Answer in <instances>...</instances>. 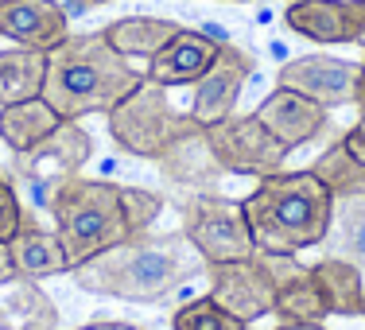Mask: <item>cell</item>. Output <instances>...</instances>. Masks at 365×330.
I'll return each mask as SVG.
<instances>
[{
  "mask_svg": "<svg viewBox=\"0 0 365 330\" xmlns=\"http://www.w3.org/2000/svg\"><path fill=\"white\" fill-rule=\"evenodd\" d=\"M206 272V260L182 230L140 233L106 249L74 268V284L90 295H113L125 303H163L182 284Z\"/></svg>",
  "mask_w": 365,
  "mask_h": 330,
  "instance_id": "obj_2",
  "label": "cell"
},
{
  "mask_svg": "<svg viewBox=\"0 0 365 330\" xmlns=\"http://www.w3.org/2000/svg\"><path fill=\"white\" fill-rule=\"evenodd\" d=\"M90 155H93V136L78 120H63L47 140L16 155V175L39 187V206H51L55 187L74 179L90 163Z\"/></svg>",
  "mask_w": 365,
  "mask_h": 330,
  "instance_id": "obj_9",
  "label": "cell"
},
{
  "mask_svg": "<svg viewBox=\"0 0 365 330\" xmlns=\"http://www.w3.org/2000/svg\"><path fill=\"white\" fill-rule=\"evenodd\" d=\"M342 144L350 148V155H354V160H361V163H365V109H361V117L354 120V128H350V133L342 136Z\"/></svg>",
  "mask_w": 365,
  "mask_h": 330,
  "instance_id": "obj_28",
  "label": "cell"
},
{
  "mask_svg": "<svg viewBox=\"0 0 365 330\" xmlns=\"http://www.w3.org/2000/svg\"><path fill=\"white\" fill-rule=\"evenodd\" d=\"M78 330H140V326H133V323H117V319H101V323L78 326Z\"/></svg>",
  "mask_w": 365,
  "mask_h": 330,
  "instance_id": "obj_30",
  "label": "cell"
},
{
  "mask_svg": "<svg viewBox=\"0 0 365 330\" xmlns=\"http://www.w3.org/2000/svg\"><path fill=\"white\" fill-rule=\"evenodd\" d=\"M358 47H361V51H365V31H361V39H358Z\"/></svg>",
  "mask_w": 365,
  "mask_h": 330,
  "instance_id": "obj_34",
  "label": "cell"
},
{
  "mask_svg": "<svg viewBox=\"0 0 365 330\" xmlns=\"http://www.w3.org/2000/svg\"><path fill=\"white\" fill-rule=\"evenodd\" d=\"M0 330H58V307L39 280L12 276L0 284Z\"/></svg>",
  "mask_w": 365,
  "mask_h": 330,
  "instance_id": "obj_18",
  "label": "cell"
},
{
  "mask_svg": "<svg viewBox=\"0 0 365 330\" xmlns=\"http://www.w3.org/2000/svg\"><path fill=\"white\" fill-rule=\"evenodd\" d=\"M8 253H12L16 276H28V280H47V276L71 272V264H66V249H63V241H58L55 225L43 230L31 214H28V222H24V230L8 241Z\"/></svg>",
  "mask_w": 365,
  "mask_h": 330,
  "instance_id": "obj_17",
  "label": "cell"
},
{
  "mask_svg": "<svg viewBox=\"0 0 365 330\" xmlns=\"http://www.w3.org/2000/svg\"><path fill=\"white\" fill-rule=\"evenodd\" d=\"M307 171L327 187L330 198H350V195H361L365 190V163L354 160L350 148H346L342 140L330 144Z\"/></svg>",
  "mask_w": 365,
  "mask_h": 330,
  "instance_id": "obj_24",
  "label": "cell"
},
{
  "mask_svg": "<svg viewBox=\"0 0 365 330\" xmlns=\"http://www.w3.org/2000/svg\"><path fill=\"white\" fill-rule=\"evenodd\" d=\"M43 74H47V55L43 51H0V105L31 101L43 93Z\"/></svg>",
  "mask_w": 365,
  "mask_h": 330,
  "instance_id": "obj_22",
  "label": "cell"
},
{
  "mask_svg": "<svg viewBox=\"0 0 365 330\" xmlns=\"http://www.w3.org/2000/svg\"><path fill=\"white\" fill-rule=\"evenodd\" d=\"M222 51V39H214L210 31H190V28H179L175 39H168V47L160 55L148 58V71L144 78L155 86H195L198 78L214 66Z\"/></svg>",
  "mask_w": 365,
  "mask_h": 330,
  "instance_id": "obj_16",
  "label": "cell"
},
{
  "mask_svg": "<svg viewBox=\"0 0 365 330\" xmlns=\"http://www.w3.org/2000/svg\"><path fill=\"white\" fill-rule=\"evenodd\" d=\"M168 198L144 187H117L106 179H66L51 195V218L55 233L66 249V264L71 272L86 264L90 257L106 253V249L133 241L140 233H152L160 222Z\"/></svg>",
  "mask_w": 365,
  "mask_h": 330,
  "instance_id": "obj_1",
  "label": "cell"
},
{
  "mask_svg": "<svg viewBox=\"0 0 365 330\" xmlns=\"http://www.w3.org/2000/svg\"><path fill=\"white\" fill-rule=\"evenodd\" d=\"M12 276H16V268H12V253H8V245L0 241V284L12 280Z\"/></svg>",
  "mask_w": 365,
  "mask_h": 330,
  "instance_id": "obj_29",
  "label": "cell"
},
{
  "mask_svg": "<svg viewBox=\"0 0 365 330\" xmlns=\"http://www.w3.org/2000/svg\"><path fill=\"white\" fill-rule=\"evenodd\" d=\"M109 136L120 152L136 155V160H160L175 148L182 136L195 133V120L190 113H179L168 98V86H155V82H144L128 93L125 101H117L109 113Z\"/></svg>",
  "mask_w": 365,
  "mask_h": 330,
  "instance_id": "obj_6",
  "label": "cell"
},
{
  "mask_svg": "<svg viewBox=\"0 0 365 330\" xmlns=\"http://www.w3.org/2000/svg\"><path fill=\"white\" fill-rule=\"evenodd\" d=\"M272 315H280L284 323H323V319H330L323 292L315 288V280H311V268L280 288Z\"/></svg>",
  "mask_w": 365,
  "mask_h": 330,
  "instance_id": "obj_25",
  "label": "cell"
},
{
  "mask_svg": "<svg viewBox=\"0 0 365 330\" xmlns=\"http://www.w3.org/2000/svg\"><path fill=\"white\" fill-rule=\"evenodd\" d=\"M307 272L295 253H268L257 249L245 260H218L206 264V280H210V299L225 307L230 315H237L241 323L253 326L257 319L276 311V295L284 284H292L295 276Z\"/></svg>",
  "mask_w": 365,
  "mask_h": 330,
  "instance_id": "obj_5",
  "label": "cell"
},
{
  "mask_svg": "<svg viewBox=\"0 0 365 330\" xmlns=\"http://www.w3.org/2000/svg\"><path fill=\"white\" fill-rule=\"evenodd\" d=\"M101 36L117 55H125L128 63L133 58H152L168 47V39L179 36V24L175 20H160V16H125V20H113L101 28Z\"/></svg>",
  "mask_w": 365,
  "mask_h": 330,
  "instance_id": "obj_20",
  "label": "cell"
},
{
  "mask_svg": "<svg viewBox=\"0 0 365 330\" xmlns=\"http://www.w3.org/2000/svg\"><path fill=\"white\" fill-rule=\"evenodd\" d=\"M225 4H249V0H225Z\"/></svg>",
  "mask_w": 365,
  "mask_h": 330,
  "instance_id": "obj_33",
  "label": "cell"
},
{
  "mask_svg": "<svg viewBox=\"0 0 365 330\" xmlns=\"http://www.w3.org/2000/svg\"><path fill=\"white\" fill-rule=\"evenodd\" d=\"M276 330H327L323 323H280Z\"/></svg>",
  "mask_w": 365,
  "mask_h": 330,
  "instance_id": "obj_31",
  "label": "cell"
},
{
  "mask_svg": "<svg viewBox=\"0 0 365 330\" xmlns=\"http://www.w3.org/2000/svg\"><path fill=\"white\" fill-rule=\"evenodd\" d=\"M0 36L47 55L71 36V16L58 0H0Z\"/></svg>",
  "mask_w": 365,
  "mask_h": 330,
  "instance_id": "obj_13",
  "label": "cell"
},
{
  "mask_svg": "<svg viewBox=\"0 0 365 330\" xmlns=\"http://www.w3.org/2000/svg\"><path fill=\"white\" fill-rule=\"evenodd\" d=\"M284 24L311 43H358L365 31V0H292Z\"/></svg>",
  "mask_w": 365,
  "mask_h": 330,
  "instance_id": "obj_12",
  "label": "cell"
},
{
  "mask_svg": "<svg viewBox=\"0 0 365 330\" xmlns=\"http://www.w3.org/2000/svg\"><path fill=\"white\" fill-rule=\"evenodd\" d=\"M58 125H63V117H58L43 98L0 105V140L12 148V155H20V152H28V148H36L39 140H47Z\"/></svg>",
  "mask_w": 365,
  "mask_h": 330,
  "instance_id": "obj_21",
  "label": "cell"
},
{
  "mask_svg": "<svg viewBox=\"0 0 365 330\" xmlns=\"http://www.w3.org/2000/svg\"><path fill=\"white\" fill-rule=\"evenodd\" d=\"M257 120L288 148V152H295V148L311 144L319 133H327L330 109L319 105V101H311V98H303V93H295V90L276 86V90L257 105Z\"/></svg>",
  "mask_w": 365,
  "mask_h": 330,
  "instance_id": "obj_14",
  "label": "cell"
},
{
  "mask_svg": "<svg viewBox=\"0 0 365 330\" xmlns=\"http://www.w3.org/2000/svg\"><path fill=\"white\" fill-rule=\"evenodd\" d=\"M155 167H160L163 187L175 190V195H218L222 175H225V171L218 167V160H214L210 144H206L202 128H195L190 136H182L168 155L155 160Z\"/></svg>",
  "mask_w": 365,
  "mask_h": 330,
  "instance_id": "obj_15",
  "label": "cell"
},
{
  "mask_svg": "<svg viewBox=\"0 0 365 330\" xmlns=\"http://www.w3.org/2000/svg\"><path fill=\"white\" fill-rule=\"evenodd\" d=\"M361 78H365L361 63H346V58H330V55H299L276 71V86L303 93V98L319 101L327 109H338V105H358Z\"/></svg>",
  "mask_w": 365,
  "mask_h": 330,
  "instance_id": "obj_10",
  "label": "cell"
},
{
  "mask_svg": "<svg viewBox=\"0 0 365 330\" xmlns=\"http://www.w3.org/2000/svg\"><path fill=\"white\" fill-rule=\"evenodd\" d=\"M171 330H249V323H241L237 315H230L225 307L202 295V299H190L171 315Z\"/></svg>",
  "mask_w": 365,
  "mask_h": 330,
  "instance_id": "obj_26",
  "label": "cell"
},
{
  "mask_svg": "<svg viewBox=\"0 0 365 330\" xmlns=\"http://www.w3.org/2000/svg\"><path fill=\"white\" fill-rule=\"evenodd\" d=\"M71 4H74V12H86V8H101L109 0H71Z\"/></svg>",
  "mask_w": 365,
  "mask_h": 330,
  "instance_id": "obj_32",
  "label": "cell"
},
{
  "mask_svg": "<svg viewBox=\"0 0 365 330\" xmlns=\"http://www.w3.org/2000/svg\"><path fill=\"white\" fill-rule=\"evenodd\" d=\"M311 280L323 292L330 315H365V280H361V264L342 257H323L311 264Z\"/></svg>",
  "mask_w": 365,
  "mask_h": 330,
  "instance_id": "obj_19",
  "label": "cell"
},
{
  "mask_svg": "<svg viewBox=\"0 0 365 330\" xmlns=\"http://www.w3.org/2000/svg\"><path fill=\"white\" fill-rule=\"evenodd\" d=\"M140 82L144 71L117 55L101 31H86V36H66L55 51H47L39 98L63 120H82L90 113H109Z\"/></svg>",
  "mask_w": 365,
  "mask_h": 330,
  "instance_id": "obj_3",
  "label": "cell"
},
{
  "mask_svg": "<svg viewBox=\"0 0 365 330\" xmlns=\"http://www.w3.org/2000/svg\"><path fill=\"white\" fill-rule=\"evenodd\" d=\"M245 222L257 249L268 253H303L327 241L334 198L311 171H276L257 179L253 195L241 198Z\"/></svg>",
  "mask_w": 365,
  "mask_h": 330,
  "instance_id": "obj_4",
  "label": "cell"
},
{
  "mask_svg": "<svg viewBox=\"0 0 365 330\" xmlns=\"http://www.w3.org/2000/svg\"><path fill=\"white\" fill-rule=\"evenodd\" d=\"M24 222H28V210H24V202H20V195L12 190V183H0V241H12L16 233L24 230Z\"/></svg>",
  "mask_w": 365,
  "mask_h": 330,
  "instance_id": "obj_27",
  "label": "cell"
},
{
  "mask_svg": "<svg viewBox=\"0 0 365 330\" xmlns=\"http://www.w3.org/2000/svg\"><path fill=\"white\" fill-rule=\"evenodd\" d=\"M253 66L257 63H253L249 51L233 47V43H222L214 66L195 82V98H190V109H187L190 120H195L198 128H210V125H218V120L233 117Z\"/></svg>",
  "mask_w": 365,
  "mask_h": 330,
  "instance_id": "obj_11",
  "label": "cell"
},
{
  "mask_svg": "<svg viewBox=\"0 0 365 330\" xmlns=\"http://www.w3.org/2000/svg\"><path fill=\"white\" fill-rule=\"evenodd\" d=\"M327 257H342L361 264L365 260V190L350 198H334V214H330L327 230Z\"/></svg>",
  "mask_w": 365,
  "mask_h": 330,
  "instance_id": "obj_23",
  "label": "cell"
},
{
  "mask_svg": "<svg viewBox=\"0 0 365 330\" xmlns=\"http://www.w3.org/2000/svg\"><path fill=\"white\" fill-rule=\"evenodd\" d=\"M206 144H210L214 160L225 175H249V179H268L284 171L288 148L276 140L257 113H233V117L218 120V125L202 128Z\"/></svg>",
  "mask_w": 365,
  "mask_h": 330,
  "instance_id": "obj_8",
  "label": "cell"
},
{
  "mask_svg": "<svg viewBox=\"0 0 365 330\" xmlns=\"http://www.w3.org/2000/svg\"><path fill=\"white\" fill-rule=\"evenodd\" d=\"M0 183H4V171H0Z\"/></svg>",
  "mask_w": 365,
  "mask_h": 330,
  "instance_id": "obj_35",
  "label": "cell"
},
{
  "mask_svg": "<svg viewBox=\"0 0 365 330\" xmlns=\"http://www.w3.org/2000/svg\"><path fill=\"white\" fill-rule=\"evenodd\" d=\"M175 210H179V230L202 253L206 264L245 260L257 253L241 198H230L222 190L218 195H175Z\"/></svg>",
  "mask_w": 365,
  "mask_h": 330,
  "instance_id": "obj_7",
  "label": "cell"
},
{
  "mask_svg": "<svg viewBox=\"0 0 365 330\" xmlns=\"http://www.w3.org/2000/svg\"><path fill=\"white\" fill-rule=\"evenodd\" d=\"M361 66H365V58H361Z\"/></svg>",
  "mask_w": 365,
  "mask_h": 330,
  "instance_id": "obj_36",
  "label": "cell"
}]
</instances>
